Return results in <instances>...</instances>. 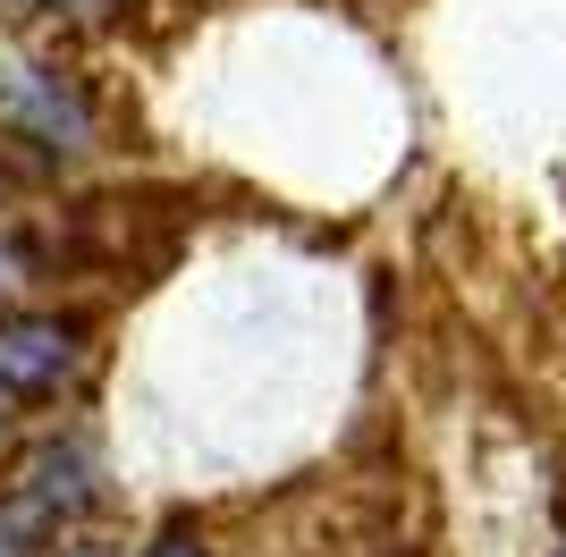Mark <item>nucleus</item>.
I'll return each mask as SVG.
<instances>
[{"mask_svg":"<svg viewBox=\"0 0 566 557\" xmlns=\"http://www.w3.org/2000/svg\"><path fill=\"white\" fill-rule=\"evenodd\" d=\"M0 118H9V127H25L34 144H51V153H85V144H94L85 102H76L51 69H18V76H9V85H0Z\"/></svg>","mask_w":566,"mask_h":557,"instance_id":"obj_1","label":"nucleus"},{"mask_svg":"<svg viewBox=\"0 0 566 557\" xmlns=\"http://www.w3.org/2000/svg\"><path fill=\"white\" fill-rule=\"evenodd\" d=\"M76 371V329L60 322H9L0 329V389H60Z\"/></svg>","mask_w":566,"mask_h":557,"instance_id":"obj_2","label":"nucleus"},{"mask_svg":"<svg viewBox=\"0 0 566 557\" xmlns=\"http://www.w3.org/2000/svg\"><path fill=\"white\" fill-rule=\"evenodd\" d=\"M34 498H43L51 515H76V507H94L102 490H94V456H85V440H69V448H43V464H34Z\"/></svg>","mask_w":566,"mask_h":557,"instance_id":"obj_3","label":"nucleus"},{"mask_svg":"<svg viewBox=\"0 0 566 557\" xmlns=\"http://www.w3.org/2000/svg\"><path fill=\"white\" fill-rule=\"evenodd\" d=\"M51 524H60V515H51L34 490H9V498H0V557H34L51 540Z\"/></svg>","mask_w":566,"mask_h":557,"instance_id":"obj_4","label":"nucleus"},{"mask_svg":"<svg viewBox=\"0 0 566 557\" xmlns=\"http://www.w3.org/2000/svg\"><path fill=\"white\" fill-rule=\"evenodd\" d=\"M18 287H25V262H18V245L0 237V296H18Z\"/></svg>","mask_w":566,"mask_h":557,"instance_id":"obj_5","label":"nucleus"},{"mask_svg":"<svg viewBox=\"0 0 566 557\" xmlns=\"http://www.w3.org/2000/svg\"><path fill=\"white\" fill-rule=\"evenodd\" d=\"M144 557H203V549H195V540H153Z\"/></svg>","mask_w":566,"mask_h":557,"instance_id":"obj_6","label":"nucleus"},{"mask_svg":"<svg viewBox=\"0 0 566 557\" xmlns=\"http://www.w3.org/2000/svg\"><path fill=\"white\" fill-rule=\"evenodd\" d=\"M18 9H43V18H60V9H94V0H18Z\"/></svg>","mask_w":566,"mask_h":557,"instance_id":"obj_7","label":"nucleus"},{"mask_svg":"<svg viewBox=\"0 0 566 557\" xmlns=\"http://www.w3.org/2000/svg\"><path fill=\"white\" fill-rule=\"evenodd\" d=\"M60 557H111V549H60Z\"/></svg>","mask_w":566,"mask_h":557,"instance_id":"obj_8","label":"nucleus"},{"mask_svg":"<svg viewBox=\"0 0 566 557\" xmlns=\"http://www.w3.org/2000/svg\"><path fill=\"white\" fill-rule=\"evenodd\" d=\"M0 431H9V397H0Z\"/></svg>","mask_w":566,"mask_h":557,"instance_id":"obj_9","label":"nucleus"}]
</instances>
